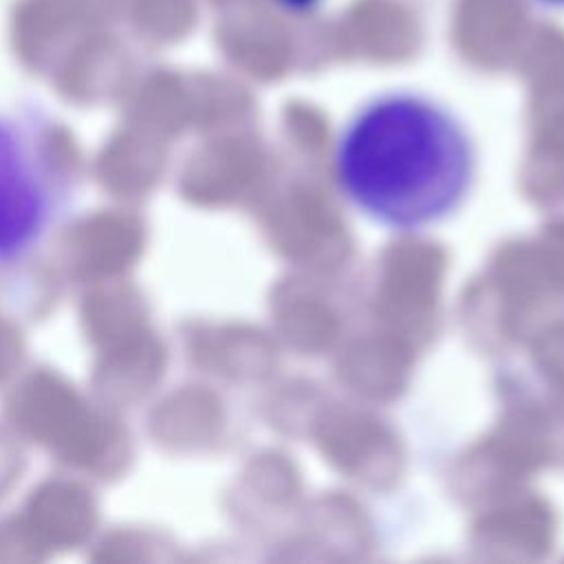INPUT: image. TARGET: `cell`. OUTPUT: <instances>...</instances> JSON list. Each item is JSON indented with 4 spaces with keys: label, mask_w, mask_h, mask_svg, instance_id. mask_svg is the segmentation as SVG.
<instances>
[{
    "label": "cell",
    "mask_w": 564,
    "mask_h": 564,
    "mask_svg": "<svg viewBox=\"0 0 564 564\" xmlns=\"http://www.w3.org/2000/svg\"><path fill=\"white\" fill-rule=\"evenodd\" d=\"M341 196L392 231L447 220L476 178V148L443 104L410 90L368 99L344 123L333 152Z\"/></svg>",
    "instance_id": "1"
},
{
    "label": "cell",
    "mask_w": 564,
    "mask_h": 564,
    "mask_svg": "<svg viewBox=\"0 0 564 564\" xmlns=\"http://www.w3.org/2000/svg\"><path fill=\"white\" fill-rule=\"evenodd\" d=\"M66 181L33 121L0 110V262L29 256L51 231Z\"/></svg>",
    "instance_id": "2"
}]
</instances>
